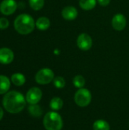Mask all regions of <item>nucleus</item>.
<instances>
[{
    "label": "nucleus",
    "mask_w": 129,
    "mask_h": 130,
    "mask_svg": "<svg viewBox=\"0 0 129 130\" xmlns=\"http://www.w3.org/2000/svg\"><path fill=\"white\" fill-rule=\"evenodd\" d=\"M26 98L18 91L7 92L2 100V105L5 110L10 113H20L26 105Z\"/></svg>",
    "instance_id": "obj_1"
},
{
    "label": "nucleus",
    "mask_w": 129,
    "mask_h": 130,
    "mask_svg": "<svg viewBox=\"0 0 129 130\" xmlns=\"http://www.w3.org/2000/svg\"><path fill=\"white\" fill-rule=\"evenodd\" d=\"M36 23L33 18L27 14H22L18 15L14 21V27L15 30L20 34L26 35L30 34L35 27Z\"/></svg>",
    "instance_id": "obj_2"
},
{
    "label": "nucleus",
    "mask_w": 129,
    "mask_h": 130,
    "mask_svg": "<svg viewBox=\"0 0 129 130\" xmlns=\"http://www.w3.org/2000/svg\"><path fill=\"white\" fill-rule=\"evenodd\" d=\"M43 126L46 130H61L63 126L62 117L54 111L49 112L44 116Z\"/></svg>",
    "instance_id": "obj_3"
},
{
    "label": "nucleus",
    "mask_w": 129,
    "mask_h": 130,
    "mask_svg": "<svg viewBox=\"0 0 129 130\" xmlns=\"http://www.w3.org/2000/svg\"><path fill=\"white\" fill-rule=\"evenodd\" d=\"M92 99L91 94L87 88H79L75 94V101L81 107H87L90 104Z\"/></svg>",
    "instance_id": "obj_4"
},
{
    "label": "nucleus",
    "mask_w": 129,
    "mask_h": 130,
    "mask_svg": "<svg viewBox=\"0 0 129 130\" xmlns=\"http://www.w3.org/2000/svg\"><path fill=\"white\" fill-rule=\"evenodd\" d=\"M54 72L48 68H44L37 72L35 76L36 82L40 85H47L53 81Z\"/></svg>",
    "instance_id": "obj_5"
},
{
    "label": "nucleus",
    "mask_w": 129,
    "mask_h": 130,
    "mask_svg": "<svg viewBox=\"0 0 129 130\" xmlns=\"http://www.w3.org/2000/svg\"><path fill=\"white\" fill-rule=\"evenodd\" d=\"M42 91L39 88H31L26 94V101L30 104H37L42 98Z\"/></svg>",
    "instance_id": "obj_6"
},
{
    "label": "nucleus",
    "mask_w": 129,
    "mask_h": 130,
    "mask_svg": "<svg viewBox=\"0 0 129 130\" xmlns=\"http://www.w3.org/2000/svg\"><path fill=\"white\" fill-rule=\"evenodd\" d=\"M92 44V38L87 34H81L78 36L77 40V45L80 50L87 51L91 48Z\"/></svg>",
    "instance_id": "obj_7"
},
{
    "label": "nucleus",
    "mask_w": 129,
    "mask_h": 130,
    "mask_svg": "<svg viewBox=\"0 0 129 130\" xmlns=\"http://www.w3.org/2000/svg\"><path fill=\"white\" fill-rule=\"evenodd\" d=\"M17 7L14 0H3L0 4V11L5 15H10L16 11Z\"/></svg>",
    "instance_id": "obj_8"
},
{
    "label": "nucleus",
    "mask_w": 129,
    "mask_h": 130,
    "mask_svg": "<svg viewBox=\"0 0 129 130\" xmlns=\"http://www.w3.org/2000/svg\"><path fill=\"white\" fill-rule=\"evenodd\" d=\"M127 24L125 17L122 14H117L114 15L112 20V25L113 28L118 31H121L125 29Z\"/></svg>",
    "instance_id": "obj_9"
},
{
    "label": "nucleus",
    "mask_w": 129,
    "mask_h": 130,
    "mask_svg": "<svg viewBox=\"0 0 129 130\" xmlns=\"http://www.w3.org/2000/svg\"><path fill=\"white\" fill-rule=\"evenodd\" d=\"M14 59L13 51L7 47H3L0 49V63L2 64H9Z\"/></svg>",
    "instance_id": "obj_10"
},
{
    "label": "nucleus",
    "mask_w": 129,
    "mask_h": 130,
    "mask_svg": "<svg viewBox=\"0 0 129 130\" xmlns=\"http://www.w3.org/2000/svg\"><path fill=\"white\" fill-rule=\"evenodd\" d=\"M62 16L67 21H72L77 18L78 11L73 6H66L62 11Z\"/></svg>",
    "instance_id": "obj_11"
},
{
    "label": "nucleus",
    "mask_w": 129,
    "mask_h": 130,
    "mask_svg": "<svg viewBox=\"0 0 129 130\" xmlns=\"http://www.w3.org/2000/svg\"><path fill=\"white\" fill-rule=\"evenodd\" d=\"M10 80L5 75H0V94L7 93L10 88Z\"/></svg>",
    "instance_id": "obj_12"
},
{
    "label": "nucleus",
    "mask_w": 129,
    "mask_h": 130,
    "mask_svg": "<svg viewBox=\"0 0 129 130\" xmlns=\"http://www.w3.org/2000/svg\"><path fill=\"white\" fill-rule=\"evenodd\" d=\"M36 26L40 30H46L50 26V21L46 17H40L36 21Z\"/></svg>",
    "instance_id": "obj_13"
},
{
    "label": "nucleus",
    "mask_w": 129,
    "mask_h": 130,
    "mask_svg": "<svg viewBox=\"0 0 129 130\" xmlns=\"http://www.w3.org/2000/svg\"><path fill=\"white\" fill-rule=\"evenodd\" d=\"M11 82L16 86H22L26 82V78L24 75L21 73L13 74L11 77Z\"/></svg>",
    "instance_id": "obj_14"
},
{
    "label": "nucleus",
    "mask_w": 129,
    "mask_h": 130,
    "mask_svg": "<svg viewBox=\"0 0 129 130\" xmlns=\"http://www.w3.org/2000/svg\"><path fill=\"white\" fill-rule=\"evenodd\" d=\"M93 129L94 130H109L110 126L106 121L103 120H98L94 122L93 125Z\"/></svg>",
    "instance_id": "obj_15"
},
{
    "label": "nucleus",
    "mask_w": 129,
    "mask_h": 130,
    "mask_svg": "<svg viewBox=\"0 0 129 130\" xmlns=\"http://www.w3.org/2000/svg\"><path fill=\"white\" fill-rule=\"evenodd\" d=\"M79 5L84 10H91L97 5V0H80Z\"/></svg>",
    "instance_id": "obj_16"
},
{
    "label": "nucleus",
    "mask_w": 129,
    "mask_h": 130,
    "mask_svg": "<svg viewBox=\"0 0 129 130\" xmlns=\"http://www.w3.org/2000/svg\"><path fill=\"white\" fill-rule=\"evenodd\" d=\"M28 111L33 117H40L43 113L41 107L37 104H30L28 107Z\"/></svg>",
    "instance_id": "obj_17"
},
{
    "label": "nucleus",
    "mask_w": 129,
    "mask_h": 130,
    "mask_svg": "<svg viewBox=\"0 0 129 130\" xmlns=\"http://www.w3.org/2000/svg\"><path fill=\"white\" fill-rule=\"evenodd\" d=\"M49 106H50L51 109L53 110H59L63 107V101L60 98L56 97L51 100V101L49 103Z\"/></svg>",
    "instance_id": "obj_18"
},
{
    "label": "nucleus",
    "mask_w": 129,
    "mask_h": 130,
    "mask_svg": "<svg viewBox=\"0 0 129 130\" xmlns=\"http://www.w3.org/2000/svg\"><path fill=\"white\" fill-rule=\"evenodd\" d=\"M30 6L35 11L40 10L44 5V0H29Z\"/></svg>",
    "instance_id": "obj_19"
},
{
    "label": "nucleus",
    "mask_w": 129,
    "mask_h": 130,
    "mask_svg": "<svg viewBox=\"0 0 129 130\" xmlns=\"http://www.w3.org/2000/svg\"><path fill=\"white\" fill-rule=\"evenodd\" d=\"M73 84L78 88H82L85 85V79L82 75H76L73 78Z\"/></svg>",
    "instance_id": "obj_20"
},
{
    "label": "nucleus",
    "mask_w": 129,
    "mask_h": 130,
    "mask_svg": "<svg viewBox=\"0 0 129 130\" xmlns=\"http://www.w3.org/2000/svg\"><path fill=\"white\" fill-rule=\"evenodd\" d=\"M53 85L56 88L61 89L65 86V81L62 77L57 76V77L54 78V79H53Z\"/></svg>",
    "instance_id": "obj_21"
},
{
    "label": "nucleus",
    "mask_w": 129,
    "mask_h": 130,
    "mask_svg": "<svg viewBox=\"0 0 129 130\" xmlns=\"http://www.w3.org/2000/svg\"><path fill=\"white\" fill-rule=\"evenodd\" d=\"M9 26V21L5 18H0V29H6Z\"/></svg>",
    "instance_id": "obj_22"
},
{
    "label": "nucleus",
    "mask_w": 129,
    "mask_h": 130,
    "mask_svg": "<svg viewBox=\"0 0 129 130\" xmlns=\"http://www.w3.org/2000/svg\"><path fill=\"white\" fill-rule=\"evenodd\" d=\"M98 3L101 5V6H107L109 3H110V0H97Z\"/></svg>",
    "instance_id": "obj_23"
},
{
    "label": "nucleus",
    "mask_w": 129,
    "mask_h": 130,
    "mask_svg": "<svg viewBox=\"0 0 129 130\" xmlns=\"http://www.w3.org/2000/svg\"><path fill=\"white\" fill-rule=\"evenodd\" d=\"M3 116H4V112H3V110H2V109L0 107V120L2 119Z\"/></svg>",
    "instance_id": "obj_24"
}]
</instances>
